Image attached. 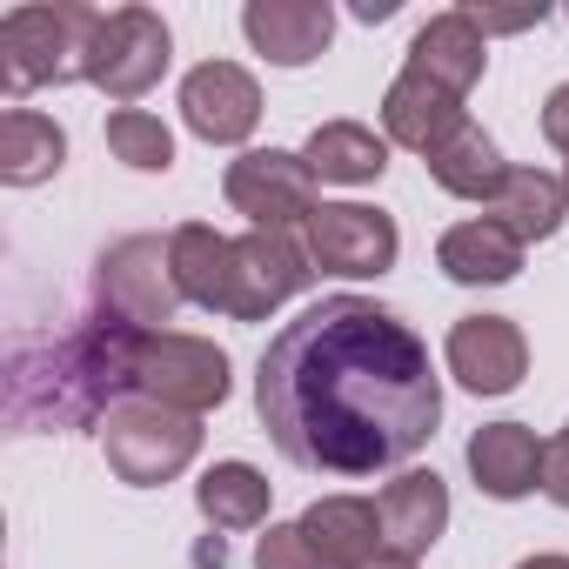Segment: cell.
Wrapping results in <instances>:
<instances>
[{
    "mask_svg": "<svg viewBox=\"0 0 569 569\" xmlns=\"http://www.w3.org/2000/svg\"><path fill=\"white\" fill-rule=\"evenodd\" d=\"M254 416L296 469L382 476L436 436L442 382L402 316L369 296H322L268 342Z\"/></svg>",
    "mask_w": 569,
    "mask_h": 569,
    "instance_id": "1",
    "label": "cell"
},
{
    "mask_svg": "<svg viewBox=\"0 0 569 569\" xmlns=\"http://www.w3.org/2000/svg\"><path fill=\"white\" fill-rule=\"evenodd\" d=\"M134 322L108 316L101 302L68 316L54 336H14L8 349V422L14 429H94L134 389L141 356Z\"/></svg>",
    "mask_w": 569,
    "mask_h": 569,
    "instance_id": "2",
    "label": "cell"
},
{
    "mask_svg": "<svg viewBox=\"0 0 569 569\" xmlns=\"http://www.w3.org/2000/svg\"><path fill=\"white\" fill-rule=\"evenodd\" d=\"M101 14L81 0H34V8H8L0 14V81L8 94H34V88H61V81H88V54H94Z\"/></svg>",
    "mask_w": 569,
    "mask_h": 569,
    "instance_id": "3",
    "label": "cell"
},
{
    "mask_svg": "<svg viewBox=\"0 0 569 569\" xmlns=\"http://www.w3.org/2000/svg\"><path fill=\"white\" fill-rule=\"evenodd\" d=\"M134 396L161 402L174 416H208L228 402V356L208 336H181V329H148L141 356H134Z\"/></svg>",
    "mask_w": 569,
    "mask_h": 569,
    "instance_id": "4",
    "label": "cell"
},
{
    "mask_svg": "<svg viewBox=\"0 0 569 569\" xmlns=\"http://www.w3.org/2000/svg\"><path fill=\"white\" fill-rule=\"evenodd\" d=\"M101 449H108V469L121 482L154 489V482H174L201 456V422L194 416H174L161 402H121L101 422Z\"/></svg>",
    "mask_w": 569,
    "mask_h": 569,
    "instance_id": "5",
    "label": "cell"
},
{
    "mask_svg": "<svg viewBox=\"0 0 569 569\" xmlns=\"http://www.w3.org/2000/svg\"><path fill=\"white\" fill-rule=\"evenodd\" d=\"M94 302L134 329H168L174 309L188 302L181 281H174V261H168V241L161 234H128L114 241L101 261H94Z\"/></svg>",
    "mask_w": 569,
    "mask_h": 569,
    "instance_id": "6",
    "label": "cell"
},
{
    "mask_svg": "<svg viewBox=\"0 0 569 569\" xmlns=\"http://www.w3.org/2000/svg\"><path fill=\"white\" fill-rule=\"evenodd\" d=\"M228 208L248 214V228H274V234H289L296 221L309 228V214L322 208V181L302 154L289 148H248L241 161H228Z\"/></svg>",
    "mask_w": 569,
    "mask_h": 569,
    "instance_id": "7",
    "label": "cell"
},
{
    "mask_svg": "<svg viewBox=\"0 0 569 569\" xmlns=\"http://www.w3.org/2000/svg\"><path fill=\"white\" fill-rule=\"evenodd\" d=\"M168 21L154 8H114L101 14V34H94V54H88V81L114 101H141L161 74H168Z\"/></svg>",
    "mask_w": 569,
    "mask_h": 569,
    "instance_id": "8",
    "label": "cell"
},
{
    "mask_svg": "<svg viewBox=\"0 0 569 569\" xmlns=\"http://www.w3.org/2000/svg\"><path fill=\"white\" fill-rule=\"evenodd\" d=\"M302 248L322 274H349V281H369V274H389L396 254H402V234L382 208H362V201H322L302 228Z\"/></svg>",
    "mask_w": 569,
    "mask_h": 569,
    "instance_id": "9",
    "label": "cell"
},
{
    "mask_svg": "<svg viewBox=\"0 0 569 569\" xmlns=\"http://www.w3.org/2000/svg\"><path fill=\"white\" fill-rule=\"evenodd\" d=\"M316 281V261L296 234H274V228H248L234 241V289H228V316L234 322H261L274 316L289 296H302Z\"/></svg>",
    "mask_w": 569,
    "mask_h": 569,
    "instance_id": "10",
    "label": "cell"
},
{
    "mask_svg": "<svg viewBox=\"0 0 569 569\" xmlns=\"http://www.w3.org/2000/svg\"><path fill=\"white\" fill-rule=\"evenodd\" d=\"M181 121H188V134L214 141V148L248 141L254 121H261V88H254V74L234 68V61H201V68L181 81Z\"/></svg>",
    "mask_w": 569,
    "mask_h": 569,
    "instance_id": "11",
    "label": "cell"
},
{
    "mask_svg": "<svg viewBox=\"0 0 569 569\" xmlns=\"http://www.w3.org/2000/svg\"><path fill=\"white\" fill-rule=\"evenodd\" d=\"M449 376L469 396H509L529 376V342L509 316H462L449 329Z\"/></svg>",
    "mask_w": 569,
    "mask_h": 569,
    "instance_id": "12",
    "label": "cell"
},
{
    "mask_svg": "<svg viewBox=\"0 0 569 569\" xmlns=\"http://www.w3.org/2000/svg\"><path fill=\"white\" fill-rule=\"evenodd\" d=\"M241 34L274 68H309L336 41V8H329V0H248V8H241Z\"/></svg>",
    "mask_w": 569,
    "mask_h": 569,
    "instance_id": "13",
    "label": "cell"
},
{
    "mask_svg": "<svg viewBox=\"0 0 569 569\" xmlns=\"http://www.w3.org/2000/svg\"><path fill=\"white\" fill-rule=\"evenodd\" d=\"M462 121H469L462 114V94L442 88V81H429V74H416V68H402L389 81V94H382V141H396V148L436 154Z\"/></svg>",
    "mask_w": 569,
    "mask_h": 569,
    "instance_id": "14",
    "label": "cell"
},
{
    "mask_svg": "<svg viewBox=\"0 0 569 569\" xmlns=\"http://www.w3.org/2000/svg\"><path fill=\"white\" fill-rule=\"evenodd\" d=\"M296 529L322 569H362L382 556V509L369 496H322L296 516Z\"/></svg>",
    "mask_w": 569,
    "mask_h": 569,
    "instance_id": "15",
    "label": "cell"
},
{
    "mask_svg": "<svg viewBox=\"0 0 569 569\" xmlns=\"http://www.w3.org/2000/svg\"><path fill=\"white\" fill-rule=\"evenodd\" d=\"M382 542H389V556H429L436 549V536L449 529V482L436 476V469H402L389 489H382Z\"/></svg>",
    "mask_w": 569,
    "mask_h": 569,
    "instance_id": "16",
    "label": "cell"
},
{
    "mask_svg": "<svg viewBox=\"0 0 569 569\" xmlns=\"http://www.w3.org/2000/svg\"><path fill=\"white\" fill-rule=\"evenodd\" d=\"M542 449H549V442H536V429H522V422H489V429L469 436V476H476L482 496L522 502L529 489H542Z\"/></svg>",
    "mask_w": 569,
    "mask_h": 569,
    "instance_id": "17",
    "label": "cell"
},
{
    "mask_svg": "<svg viewBox=\"0 0 569 569\" xmlns=\"http://www.w3.org/2000/svg\"><path fill=\"white\" fill-rule=\"evenodd\" d=\"M436 268L462 289H496V281H516L522 268V241L496 221V214H476V221H456L442 241H436Z\"/></svg>",
    "mask_w": 569,
    "mask_h": 569,
    "instance_id": "18",
    "label": "cell"
},
{
    "mask_svg": "<svg viewBox=\"0 0 569 569\" xmlns=\"http://www.w3.org/2000/svg\"><path fill=\"white\" fill-rule=\"evenodd\" d=\"M409 68L429 74V81H442V88H456V94H469V88L482 81V68H489V41H482V28L456 8V14H436V21L416 28Z\"/></svg>",
    "mask_w": 569,
    "mask_h": 569,
    "instance_id": "19",
    "label": "cell"
},
{
    "mask_svg": "<svg viewBox=\"0 0 569 569\" xmlns=\"http://www.w3.org/2000/svg\"><path fill=\"white\" fill-rule=\"evenodd\" d=\"M168 261H174V281L188 302L228 316V289H234V241L228 234H214L208 221H181L168 234Z\"/></svg>",
    "mask_w": 569,
    "mask_h": 569,
    "instance_id": "20",
    "label": "cell"
},
{
    "mask_svg": "<svg viewBox=\"0 0 569 569\" xmlns=\"http://www.w3.org/2000/svg\"><path fill=\"white\" fill-rule=\"evenodd\" d=\"M429 161V174H436V188H449L456 201H489L496 208V194H502V181H509V161H502V148L476 128V121H462L436 154H422Z\"/></svg>",
    "mask_w": 569,
    "mask_h": 569,
    "instance_id": "21",
    "label": "cell"
},
{
    "mask_svg": "<svg viewBox=\"0 0 569 569\" xmlns=\"http://www.w3.org/2000/svg\"><path fill=\"white\" fill-rule=\"evenodd\" d=\"M68 161V134L61 121L34 114V108H8V121H0V181L8 188H41L54 181Z\"/></svg>",
    "mask_w": 569,
    "mask_h": 569,
    "instance_id": "22",
    "label": "cell"
},
{
    "mask_svg": "<svg viewBox=\"0 0 569 569\" xmlns=\"http://www.w3.org/2000/svg\"><path fill=\"white\" fill-rule=\"evenodd\" d=\"M302 161L316 168V181H342V188H362V181H382L389 168V141L362 121H322L302 148Z\"/></svg>",
    "mask_w": 569,
    "mask_h": 569,
    "instance_id": "23",
    "label": "cell"
},
{
    "mask_svg": "<svg viewBox=\"0 0 569 569\" xmlns=\"http://www.w3.org/2000/svg\"><path fill=\"white\" fill-rule=\"evenodd\" d=\"M569 214V188L562 174H542V168H509L502 194H496V221L529 248V241H549Z\"/></svg>",
    "mask_w": 569,
    "mask_h": 569,
    "instance_id": "24",
    "label": "cell"
},
{
    "mask_svg": "<svg viewBox=\"0 0 569 569\" xmlns=\"http://www.w3.org/2000/svg\"><path fill=\"white\" fill-rule=\"evenodd\" d=\"M194 502H201V516L214 529H261L268 522V502H274V482L254 462H214L194 482Z\"/></svg>",
    "mask_w": 569,
    "mask_h": 569,
    "instance_id": "25",
    "label": "cell"
},
{
    "mask_svg": "<svg viewBox=\"0 0 569 569\" xmlns=\"http://www.w3.org/2000/svg\"><path fill=\"white\" fill-rule=\"evenodd\" d=\"M108 148H114V161H128L134 174H168V168H174V134H168L154 114H141V108H114V114H108Z\"/></svg>",
    "mask_w": 569,
    "mask_h": 569,
    "instance_id": "26",
    "label": "cell"
},
{
    "mask_svg": "<svg viewBox=\"0 0 569 569\" xmlns=\"http://www.w3.org/2000/svg\"><path fill=\"white\" fill-rule=\"evenodd\" d=\"M254 569H322L316 549L302 542L296 522H268V536L254 542Z\"/></svg>",
    "mask_w": 569,
    "mask_h": 569,
    "instance_id": "27",
    "label": "cell"
},
{
    "mask_svg": "<svg viewBox=\"0 0 569 569\" xmlns=\"http://www.w3.org/2000/svg\"><path fill=\"white\" fill-rule=\"evenodd\" d=\"M462 14H469V21L482 28V41H489V34H522V28H536L549 8H542V0H529V8H462Z\"/></svg>",
    "mask_w": 569,
    "mask_h": 569,
    "instance_id": "28",
    "label": "cell"
},
{
    "mask_svg": "<svg viewBox=\"0 0 569 569\" xmlns=\"http://www.w3.org/2000/svg\"><path fill=\"white\" fill-rule=\"evenodd\" d=\"M542 496H549L556 509H569V429L542 449Z\"/></svg>",
    "mask_w": 569,
    "mask_h": 569,
    "instance_id": "29",
    "label": "cell"
},
{
    "mask_svg": "<svg viewBox=\"0 0 569 569\" xmlns=\"http://www.w3.org/2000/svg\"><path fill=\"white\" fill-rule=\"evenodd\" d=\"M542 141H549L556 154H569V81L549 88V101H542Z\"/></svg>",
    "mask_w": 569,
    "mask_h": 569,
    "instance_id": "30",
    "label": "cell"
},
{
    "mask_svg": "<svg viewBox=\"0 0 569 569\" xmlns=\"http://www.w3.org/2000/svg\"><path fill=\"white\" fill-rule=\"evenodd\" d=\"M356 14H362V21H389V14H396V0H356Z\"/></svg>",
    "mask_w": 569,
    "mask_h": 569,
    "instance_id": "31",
    "label": "cell"
},
{
    "mask_svg": "<svg viewBox=\"0 0 569 569\" xmlns=\"http://www.w3.org/2000/svg\"><path fill=\"white\" fill-rule=\"evenodd\" d=\"M516 569H569V556H529V562H516Z\"/></svg>",
    "mask_w": 569,
    "mask_h": 569,
    "instance_id": "32",
    "label": "cell"
},
{
    "mask_svg": "<svg viewBox=\"0 0 569 569\" xmlns=\"http://www.w3.org/2000/svg\"><path fill=\"white\" fill-rule=\"evenodd\" d=\"M362 569H416V562H409V556H389V549H382V556H376V562H362Z\"/></svg>",
    "mask_w": 569,
    "mask_h": 569,
    "instance_id": "33",
    "label": "cell"
},
{
    "mask_svg": "<svg viewBox=\"0 0 569 569\" xmlns=\"http://www.w3.org/2000/svg\"><path fill=\"white\" fill-rule=\"evenodd\" d=\"M562 188H569V168H562Z\"/></svg>",
    "mask_w": 569,
    "mask_h": 569,
    "instance_id": "34",
    "label": "cell"
}]
</instances>
